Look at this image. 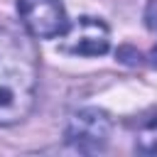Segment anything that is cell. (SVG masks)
Returning a JSON list of instances; mask_svg holds the SVG:
<instances>
[{"instance_id": "3", "label": "cell", "mask_w": 157, "mask_h": 157, "mask_svg": "<svg viewBox=\"0 0 157 157\" xmlns=\"http://www.w3.org/2000/svg\"><path fill=\"white\" fill-rule=\"evenodd\" d=\"M17 12L34 39H54L69 29L61 0H17Z\"/></svg>"}, {"instance_id": "2", "label": "cell", "mask_w": 157, "mask_h": 157, "mask_svg": "<svg viewBox=\"0 0 157 157\" xmlns=\"http://www.w3.org/2000/svg\"><path fill=\"white\" fill-rule=\"evenodd\" d=\"M110 130H113V123H110L105 110L81 108L69 118L64 137L74 150L91 155V152H98V150H103L108 145Z\"/></svg>"}, {"instance_id": "4", "label": "cell", "mask_w": 157, "mask_h": 157, "mask_svg": "<svg viewBox=\"0 0 157 157\" xmlns=\"http://www.w3.org/2000/svg\"><path fill=\"white\" fill-rule=\"evenodd\" d=\"M110 47L108 27L96 17H78L61 34L59 52L71 56H101Z\"/></svg>"}, {"instance_id": "1", "label": "cell", "mask_w": 157, "mask_h": 157, "mask_svg": "<svg viewBox=\"0 0 157 157\" xmlns=\"http://www.w3.org/2000/svg\"><path fill=\"white\" fill-rule=\"evenodd\" d=\"M37 56L34 49L7 29H0V125L27 118L37 96Z\"/></svg>"}, {"instance_id": "6", "label": "cell", "mask_w": 157, "mask_h": 157, "mask_svg": "<svg viewBox=\"0 0 157 157\" xmlns=\"http://www.w3.org/2000/svg\"><path fill=\"white\" fill-rule=\"evenodd\" d=\"M145 25L150 32L157 34V0H147L145 5Z\"/></svg>"}, {"instance_id": "5", "label": "cell", "mask_w": 157, "mask_h": 157, "mask_svg": "<svg viewBox=\"0 0 157 157\" xmlns=\"http://www.w3.org/2000/svg\"><path fill=\"white\" fill-rule=\"evenodd\" d=\"M137 150L145 155H157V115L152 120H147L140 130H137V140H135Z\"/></svg>"}]
</instances>
